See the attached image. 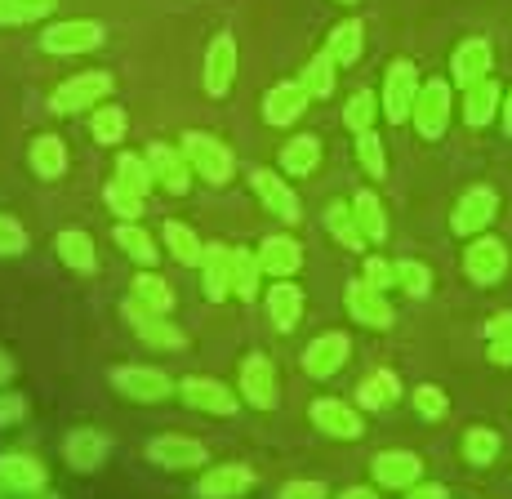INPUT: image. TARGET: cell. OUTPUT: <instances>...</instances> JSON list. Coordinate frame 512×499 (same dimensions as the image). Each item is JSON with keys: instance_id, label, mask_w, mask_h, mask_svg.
Instances as JSON below:
<instances>
[{"instance_id": "6da1fadb", "label": "cell", "mask_w": 512, "mask_h": 499, "mask_svg": "<svg viewBox=\"0 0 512 499\" xmlns=\"http://www.w3.org/2000/svg\"><path fill=\"white\" fill-rule=\"evenodd\" d=\"M183 156H187V165L196 170V179L214 183V188L232 179V152H228V143L214 139V134L187 130L183 134Z\"/></svg>"}, {"instance_id": "7a4b0ae2", "label": "cell", "mask_w": 512, "mask_h": 499, "mask_svg": "<svg viewBox=\"0 0 512 499\" xmlns=\"http://www.w3.org/2000/svg\"><path fill=\"white\" fill-rule=\"evenodd\" d=\"M415 99H419V72L410 58H397L383 76V116L392 125H406L410 112H415Z\"/></svg>"}, {"instance_id": "3957f363", "label": "cell", "mask_w": 512, "mask_h": 499, "mask_svg": "<svg viewBox=\"0 0 512 499\" xmlns=\"http://www.w3.org/2000/svg\"><path fill=\"white\" fill-rule=\"evenodd\" d=\"M107 94H112V76L107 72H81V76H72V81H63L54 90V112L76 116V112H85V107H98Z\"/></svg>"}, {"instance_id": "277c9868", "label": "cell", "mask_w": 512, "mask_h": 499, "mask_svg": "<svg viewBox=\"0 0 512 499\" xmlns=\"http://www.w3.org/2000/svg\"><path fill=\"white\" fill-rule=\"evenodd\" d=\"M410 121H415V130L423 139H441V134L450 130V85L446 81L419 85V99H415Z\"/></svg>"}, {"instance_id": "5b68a950", "label": "cell", "mask_w": 512, "mask_h": 499, "mask_svg": "<svg viewBox=\"0 0 512 499\" xmlns=\"http://www.w3.org/2000/svg\"><path fill=\"white\" fill-rule=\"evenodd\" d=\"M499 214V192L495 188H472L459 197L455 214H450V228L459 232V237H481V232L495 223Z\"/></svg>"}, {"instance_id": "8992f818", "label": "cell", "mask_w": 512, "mask_h": 499, "mask_svg": "<svg viewBox=\"0 0 512 499\" xmlns=\"http://www.w3.org/2000/svg\"><path fill=\"white\" fill-rule=\"evenodd\" d=\"M464 272H468L472 286H495V281L508 272V246L499 237H477L464 250Z\"/></svg>"}, {"instance_id": "52a82bcc", "label": "cell", "mask_w": 512, "mask_h": 499, "mask_svg": "<svg viewBox=\"0 0 512 499\" xmlns=\"http://www.w3.org/2000/svg\"><path fill=\"white\" fill-rule=\"evenodd\" d=\"M112 384L121 388L130 401H143V406L165 401L174 393L170 375H165V370H152V366H121V370H112Z\"/></svg>"}, {"instance_id": "ba28073f", "label": "cell", "mask_w": 512, "mask_h": 499, "mask_svg": "<svg viewBox=\"0 0 512 499\" xmlns=\"http://www.w3.org/2000/svg\"><path fill=\"white\" fill-rule=\"evenodd\" d=\"M45 54H90L103 45V27L90 23V18H72V23H54L41 36Z\"/></svg>"}, {"instance_id": "9c48e42d", "label": "cell", "mask_w": 512, "mask_h": 499, "mask_svg": "<svg viewBox=\"0 0 512 499\" xmlns=\"http://www.w3.org/2000/svg\"><path fill=\"white\" fill-rule=\"evenodd\" d=\"M250 188H254V197L263 201V210L277 214L281 223H299V219H303V214H299V197H294V188L281 179V174H272V170H250Z\"/></svg>"}, {"instance_id": "30bf717a", "label": "cell", "mask_w": 512, "mask_h": 499, "mask_svg": "<svg viewBox=\"0 0 512 499\" xmlns=\"http://www.w3.org/2000/svg\"><path fill=\"white\" fill-rule=\"evenodd\" d=\"M125 317H130L134 335H139L143 344H152V348H183V330H174L170 321H165V312L147 308V303H139L134 295L125 299Z\"/></svg>"}, {"instance_id": "8fae6325", "label": "cell", "mask_w": 512, "mask_h": 499, "mask_svg": "<svg viewBox=\"0 0 512 499\" xmlns=\"http://www.w3.org/2000/svg\"><path fill=\"white\" fill-rule=\"evenodd\" d=\"M348 352H352V344H348V335H339V330L317 335L308 344V352H303V370H308L312 379H330L348 366Z\"/></svg>"}, {"instance_id": "7c38bea8", "label": "cell", "mask_w": 512, "mask_h": 499, "mask_svg": "<svg viewBox=\"0 0 512 499\" xmlns=\"http://www.w3.org/2000/svg\"><path fill=\"white\" fill-rule=\"evenodd\" d=\"M348 312H352V321H361V326H370V330H392V321H397L388 295L366 286V281H352L348 286Z\"/></svg>"}, {"instance_id": "4fadbf2b", "label": "cell", "mask_w": 512, "mask_h": 499, "mask_svg": "<svg viewBox=\"0 0 512 499\" xmlns=\"http://www.w3.org/2000/svg\"><path fill=\"white\" fill-rule=\"evenodd\" d=\"M312 428H321L326 437H339V442H357V437L366 433L357 410H352L348 401H334V397L312 401Z\"/></svg>"}, {"instance_id": "5bb4252c", "label": "cell", "mask_w": 512, "mask_h": 499, "mask_svg": "<svg viewBox=\"0 0 512 499\" xmlns=\"http://www.w3.org/2000/svg\"><path fill=\"white\" fill-rule=\"evenodd\" d=\"M241 393H245L250 406H259V410H272L281 401L277 370H272L268 357H245L241 361Z\"/></svg>"}, {"instance_id": "9a60e30c", "label": "cell", "mask_w": 512, "mask_h": 499, "mask_svg": "<svg viewBox=\"0 0 512 499\" xmlns=\"http://www.w3.org/2000/svg\"><path fill=\"white\" fill-rule=\"evenodd\" d=\"M147 165H152V179L161 183L165 192H174V197H183V192L192 188V165H187V156L179 148L152 143V148H147Z\"/></svg>"}, {"instance_id": "2e32d148", "label": "cell", "mask_w": 512, "mask_h": 499, "mask_svg": "<svg viewBox=\"0 0 512 499\" xmlns=\"http://www.w3.org/2000/svg\"><path fill=\"white\" fill-rule=\"evenodd\" d=\"M232 81H236V41L223 32V36H214L210 50H205V94L223 99V94L232 90Z\"/></svg>"}, {"instance_id": "e0dca14e", "label": "cell", "mask_w": 512, "mask_h": 499, "mask_svg": "<svg viewBox=\"0 0 512 499\" xmlns=\"http://www.w3.org/2000/svg\"><path fill=\"white\" fill-rule=\"evenodd\" d=\"M250 486H254V473L245 464H214L201 473L196 495L201 499H241Z\"/></svg>"}, {"instance_id": "ac0fdd59", "label": "cell", "mask_w": 512, "mask_h": 499, "mask_svg": "<svg viewBox=\"0 0 512 499\" xmlns=\"http://www.w3.org/2000/svg\"><path fill=\"white\" fill-rule=\"evenodd\" d=\"M183 401L192 410H205V415H236V393L228 384H219V379H183L179 384Z\"/></svg>"}, {"instance_id": "d6986e66", "label": "cell", "mask_w": 512, "mask_h": 499, "mask_svg": "<svg viewBox=\"0 0 512 499\" xmlns=\"http://www.w3.org/2000/svg\"><path fill=\"white\" fill-rule=\"evenodd\" d=\"M419 477H423V464L410 450H383L374 459V482L388 486V491H410V486H419Z\"/></svg>"}, {"instance_id": "ffe728a7", "label": "cell", "mask_w": 512, "mask_h": 499, "mask_svg": "<svg viewBox=\"0 0 512 499\" xmlns=\"http://www.w3.org/2000/svg\"><path fill=\"white\" fill-rule=\"evenodd\" d=\"M303 107H308L303 81H281V85H272L268 99H263V121L268 125H294L303 116Z\"/></svg>"}, {"instance_id": "44dd1931", "label": "cell", "mask_w": 512, "mask_h": 499, "mask_svg": "<svg viewBox=\"0 0 512 499\" xmlns=\"http://www.w3.org/2000/svg\"><path fill=\"white\" fill-rule=\"evenodd\" d=\"M147 455L156 459L161 468H170V473H183V468H196L205 464V446L192 442V437H156V442H147Z\"/></svg>"}, {"instance_id": "7402d4cb", "label": "cell", "mask_w": 512, "mask_h": 499, "mask_svg": "<svg viewBox=\"0 0 512 499\" xmlns=\"http://www.w3.org/2000/svg\"><path fill=\"white\" fill-rule=\"evenodd\" d=\"M490 63H495V54H490V45L481 41V36H472V41H464L455 50V58H450V76H455L459 85H477L490 76Z\"/></svg>"}, {"instance_id": "603a6c76", "label": "cell", "mask_w": 512, "mask_h": 499, "mask_svg": "<svg viewBox=\"0 0 512 499\" xmlns=\"http://www.w3.org/2000/svg\"><path fill=\"white\" fill-rule=\"evenodd\" d=\"M0 486L18 495H36V491H45V468L32 455H14L9 450V455H0Z\"/></svg>"}, {"instance_id": "cb8c5ba5", "label": "cell", "mask_w": 512, "mask_h": 499, "mask_svg": "<svg viewBox=\"0 0 512 499\" xmlns=\"http://www.w3.org/2000/svg\"><path fill=\"white\" fill-rule=\"evenodd\" d=\"M63 455H67V464H72L76 473H94V468L107 459V437L94 433V428H76V433L67 437Z\"/></svg>"}, {"instance_id": "d4e9b609", "label": "cell", "mask_w": 512, "mask_h": 499, "mask_svg": "<svg viewBox=\"0 0 512 499\" xmlns=\"http://www.w3.org/2000/svg\"><path fill=\"white\" fill-rule=\"evenodd\" d=\"M201 272H205V299L210 303H223L232 295V250L228 246H205Z\"/></svg>"}, {"instance_id": "484cf974", "label": "cell", "mask_w": 512, "mask_h": 499, "mask_svg": "<svg viewBox=\"0 0 512 499\" xmlns=\"http://www.w3.org/2000/svg\"><path fill=\"white\" fill-rule=\"evenodd\" d=\"M299 263H303V250H299V241H290V237H268L259 246V268L268 272V277H294L299 272Z\"/></svg>"}, {"instance_id": "4316f807", "label": "cell", "mask_w": 512, "mask_h": 499, "mask_svg": "<svg viewBox=\"0 0 512 499\" xmlns=\"http://www.w3.org/2000/svg\"><path fill=\"white\" fill-rule=\"evenodd\" d=\"M268 317L277 330H294L303 317V290L290 286V281H277V286H268Z\"/></svg>"}, {"instance_id": "83f0119b", "label": "cell", "mask_w": 512, "mask_h": 499, "mask_svg": "<svg viewBox=\"0 0 512 499\" xmlns=\"http://www.w3.org/2000/svg\"><path fill=\"white\" fill-rule=\"evenodd\" d=\"M499 85L490 81H477V85H468V99H464V121L472 125V130H486L490 121H495V112H499Z\"/></svg>"}, {"instance_id": "f1b7e54d", "label": "cell", "mask_w": 512, "mask_h": 499, "mask_svg": "<svg viewBox=\"0 0 512 499\" xmlns=\"http://www.w3.org/2000/svg\"><path fill=\"white\" fill-rule=\"evenodd\" d=\"M54 250H58V259H63L67 268H76V272H94V268H98V254H94L90 232H76V228L58 232Z\"/></svg>"}, {"instance_id": "f546056e", "label": "cell", "mask_w": 512, "mask_h": 499, "mask_svg": "<svg viewBox=\"0 0 512 499\" xmlns=\"http://www.w3.org/2000/svg\"><path fill=\"white\" fill-rule=\"evenodd\" d=\"M317 165H321V139H312V134H299V139H290L281 148V170L294 174V179L312 174Z\"/></svg>"}, {"instance_id": "4dcf8cb0", "label": "cell", "mask_w": 512, "mask_h": 499, "mask_svg": "<svg viewBox=\"0 0 512 499\" xmlns=\"http://www.w3.org/2000/svg\"><path fill=\"white\" fill-rule=\"evenodd\" d=\"M326 232L334 241H343V250H366V232H361V223H357V214H352V205H339L334 201L330 210H326Z\"/></svg>"}, {"instance_id": "1f68e13d", "label": "cell", "mask_w": 512, "mask_h": 499, "mask_svg": "<svg viewBox=\"0 0 512 499\" xmlns=\"http://www.w3.org/2000/svg\"><path fill=\"white\" fill-rule=\"evenodd\" d=\"M259 277H263L259 254L232 250V295L241 303H254V299H259Z\"/></svg>"}, {"instance_id": "d6a6232c", "label": "cell", "mask_w": 512, "mask_h": 499, "mask_svg": "<svg viewBox=\"0 0 512 499\" xmlns=\"http://www.w3.org/2000/svg\"><path fill=\"white\" fill-rule=\"evenodd\" d=\"M397 397H401V379L392 375V370H379V375L361 379V388H357V401L366 410H388Z\"/></svg>"}, {"instance_id": "836d02e7", "label": "cell", "mask_w": 512, "mask_h": 499, "mask_svg": "<svg viewBox=\"0 0 512 499\" xmlns=\"http://www.w3.org/2000/svg\"><path fill=\"white\" fill-rule=\"evenodd\" d=\"M361 45H366V36H361V23H357V18H348V23H339V27L330 32L326 54H330L339 67H352V63L361 58Z\"/></svg>"}, {"instance_id": "e575fe53", "label": "cell", "mask_w": 512, "mask_h": 499, "mask_svg": "<svg viewBox=\"0 0 512 499\" xmlns=\"http://www.w3.org/2000/svg\"><path fill=\"white\" fill-rule=\"evenodd\" d=\"M161 237H165V246H170V254L183 263V268H201V259H205V246L196 241V232L192 228H183V223H165L161 228Z\"/></svg>"}, {"instance_id": "d590c367", "label": "cell", "mask_w": 512, "mask_h": 499, "mask_svg": "<svg viewBox=\"0 0 512 499\" xmlns=\"http://www.w3.org/2000/svg\"><path fill=\"white\" fill-rule=\"evenodd\" d=\"M116 246H121L125 254H130L134 263H143V268H152L156 259H161V250H156V241L147 237V232L139 228V223H116Z\"/></svg>"}, {"instance_id": "8d00e7d4", "label": "cell", "mask_w": 512, "mask_h": 499, "mask_svg": "<svg viewBox=\"0 0 512 499\" xmlns=\"http://www.w3.org/2000/svg\"><path fill=\"white\" fill-rule=\"evenodd\" d=\"M32 170L41 174V179H63V170H67V148H63V139H54V134L36 139V143H32Z\"/></svg>"}, {"instance_id": "74e56055", "label": "cell", "mask_w": 512, "mask_h": 499, "mask_svg": "<svg viewBox=\"0 0 512 499\" xmlns=\"http://www.w3.org/2000/svg\"><path fill=\"white\" fill-rule=\"evenodd\" d=\"M352 214H357V223H361V232H366V241H374L379 246L383 237H388V219H383V205L374 192H357L352 197Z\"/></svg>"}, {"instance_id": "f35d334b", "label": "cell", "mask_w": 512, "mask_h": 499, "mask_svg": "<svg viewBox=\"0 0 512 499\" xmlns=\"http://www.w3.org/2000/svg\"><path fill=\"white\" fill-rule=\"evenodd\" d=\"M334 72H339V63H334L326 50L303 67V90H308V99H330L334 94Z\"/></svg>"}, {"instance_id": "ab89813d", "label": "cell", "mask_w": 512, "mask_h": 499, "mask_svg": "<svg viewBox=\"0 0 512 499\" xmlns=\"http://www.w3.org/2000/svg\"><path fill=\"white\" fill-rule=\"evenodd\" d=\"M116 183H125L130 192H139V197H147L152 192V165H147V156H134V152H121L116 156Z\"/></svg>"}, {"instance_id": "60d3db41", "label": "cell", "mask_w": 512, "mask_h": 499, "mask_svg": "<svg viewBox=\"0 0 512 499\" xmlns=\"http://www.w3.org/2000/svg\"><path fill=\"white\" fill-rule=\"evenodd\" d=\"M134 299L147 303V308H156V312H165V317L174 312V290L165 286L161 277H152V272H139V277H134Z\"/></svg>"}, {"instance_id": "b9f144b4", "label": "cell", "mask_w": 512, "mask_h": 499, "mask_svg": "<svg viewBox=\"0 0 512 499\" xmlns=\"http://www.w3.org/2000/svg\"><path fill=\"white\" fill-rule=\"evenodd\" d=\"M58 0H0V27H18V23H36L54 9Z\"/></svg>"}, {"instance_id": "7bdbcfd3", "label": "cell", "mask_w": 512, "mask_h": 499, "mask_svg": "<svg viewBox=\"0 0 512 499\" xmlns=\"http://www.w3.org/2000/svg\"><path fill=\"white\" fill-rule=\"evenodd\" d=\"M397 268V286L406 290L410 299H428V290H432V272H428V263H419V259H401V263H392Z\"/></svg>"}, {"instance_id": "ee69618b", "label": "cell", "mask_w": 512, "mask_h": 499, "mask_svg": "<svg viewBox=\"0 0 512 499\" xmlns=\"http://www.w3.org/2000/svg\"><path fill=\"white\" fill-rule=\"evenodd\" d=\"M90 130L98 143H121L125 139V107H94Z\"/></svg>"}, {"instance_id": "f6af8a7d", "label": "cell", "mask_w": 512, "mask_h": 499, "mask_svg": "<svg viewBox=\"0 0 512 499\" xmlns=\"http://www.w3.org/2000/svg\"><path fill=\"white\" fill-rule=\"evenodd\" d=\"M499 433H490V428H472V433L464 437V455H468V464H495V455H499Z\"/></svg>"}, {"instance_id": "bcb514c9", "label": "cell", "mask_w": 512, "mask_h": 499, "mask_svg": "<svg viewBox=\"0 0 512 499\" xmlns=\"http://www.w3.org/2000/svg\"><path fill=\"white\" fill-rule=\"evenodd\" d=\"M357 156H361V170L370 174V179H383L388 174V156H383V139L374 130L357 134Z\"/></svg>"}, {"instance_id": "7dc6e473", "label": "cell", "mask_w": 512, "mask_h": 499, "mask_svg": "<svg viewBox=\"0 0 512 499\" xmlns=\"http://www.w3.org/2000/svg\"><path fill=\"white\" fill-rule=\"evenodd\" d=\"M343 121H348L352 134L374 130V94H370V90H357V94H352L348 107H343Z\"/></svg>"}, {"instance_id": "c3c4849f", "label": "cell", "mask_w": 512, "mask_h": 499, "mask_svg": "<svg viewBox=\"0 0 512 499\" xmlns=\"http://www.w3.org/2000/svg\"><path fill=\"white\" fill-rule=\"evenodd\" d=\"M107 205L121 214V223H139V214H143V197L130 192L125 183H107Z\"/></svg>"}, {"instance_id": "681fc988", "label": "cell", "mask_w": 512, "mask_h": 499, "mask_svg": "<svg viewBox=\"0 0 512 499\" xmlns=\"http://www.w3.org/2000/svg\"><path fill=\"white\" fill-rule=\"evenodd\" d=\"M410 401H415V410L423 419H446V410H450V397L441 393L437 384H419L415 393H410Z\"/></svg>"}, {"instance_id": "f907efd6", "label": "cell", "mask_w": 512, "mask_h": 499, "mask_svg": "<svg viewBox=\"0 0 512 499\" xmlns=\"http://www.w3.org/2000/svg\"><path fill=\"white\" fill-rule=\"evenodd\" d=\"M361 281L374 286V290H388V286H397V268H392L388 259H379V254H374V259H366V268H361Z\"/></svg>"}, {"instance_id": "816d5d0a", "label": "cell", "mask_w": 512, "mask_h": 499, "mask_svg": "<svg viewBox=\"0 0 512 499\" xmlns=\"http://www.w3.org/2000/svg\"><path fill=\"white\" fill-rule=\"evenodd\" d=\"M27 250V232L18 219H9V214H0V254H23Z\"/></svg>"}, {"instance_id": "f5cc1de1", "label": "cell", "mask_w": 512, "mask_h": 499, "mask_svg": "<svg viewBox=\"0 0 512 499\" xmlns=\"http://www.w3.org/2000/svg\"><path fill=\"white\" fill-rule=\"evenodd\" d=\"M281 499H330V491L326 482H285Z\"/></svg>"}, {"instance_id": "db71d44e", "label": "cell", "mask_w": 512, "mask_h": 499, "mask_svg": "<svg viewBox=\"0 0 512 499\" xmlns=\"http://www.w3.org/2000/svg\"><path fill=\"white\" fill-rule=\"evenodd\" d=\"M23 415H27V401L23 397H18V393H0V428L18 424Z\"/></svg>"}, {"instance_id": "11a10c76", "label": "cell", "mask_w": 512, "mask_h": 499, "mask_svg": "<svg viewBox=\"0 0 512 499\" xmlns=\"http://www.w3.org/2000/svg\"><path fill=\"white\" fill-rule=\"evenodd\" d=\"M486 339H512V312H499L486 321Z\"/></svg>"}, {"instance_id": "9f6ffc18", "label": "cell", "mask_w": 512, "mask_h": 499, "mask_svg": "<svg viewBox=\"0 0 512 499\" xmlns=\"http://www.w3.org/2000/svg\"><path fill=\"white\" fill-rule=\"evenodd\" d=\"M410 499H450V491L441 482H419V486H410Z\"/></svg>"}, {"instance_id": "6f0895ef", "label": "cell", "mask_w": 512, "mask_h": 499, "mask_svg": "<svg viewBox=\"0 0 512 499\" xmlns=\"http://www.w3.org/2000/svg\"><path fill=\"white\" fill-rule=\"evenodd\" d=\"M490 361L495 366H512V339H490Z\"/></svg>"}, {"instance_id": "680465c9", "label": "cell", "mask_w": 512, "mask_h": 499, "mask_svg": "<svg viewBox=\"0 0 512 499\" xmlns=\"http://www.w3.org/2000/svg\"><path fill=\"white\" fill-rule=\"evenodd\" d=\"M9 379H14V357L0 348V384H9Z\"/></svg>"}, {"instance_id": "91938a15", "label": "cell", "mask_w": 512, "mask_h": 499, "mask_svg": "<svg viewBox=\"0 0 512 499\" xmlns=\"http://www.w3.org/2000/svg\"><path fill=\"white\" fill-rule=\"evenodd\" d=\"M339 499H379V495H374L370 486H352V491H343Z\"/></svg>"}, {"instance_id": "94428289", "label": "cell", "mask_w": 512, "mask_h": 499, "mask_svg": "<svg viewBox=\"0 0 512 499\" xmlns=\"http://www.w3.org/2000/svg\"><path fill=\"white\" fill-rule=\"evenodd\" d=\"M499 112H504V130L512 134V90H508V99H504V103H499Z\"/></svg>"}, {"instance_id": "6125c7cd", "label": "cell", "mask_w": 512, "mask_h": 499, "mask_svg": "<svg viewBox=\"0 0 512 499\" xmlns=\"http://www.w3.org/2000/svg\"><path fill=\"white\" fill-rule=\"evenodd\" d=\"M27 499H58V495H49V491H36V495H27Z\"/></svg>"}, {"instance_id": "be15d7a7", "label": "cell", "mask_w": 512, "mask_h": 499, "mask_svg": "<svg viewBox=\"0 0 512 499\" xmlns=\"http://www.w3.org/2000/svg\"><path fill=\"white\" fill-rule=\"evenodd\" d=\"M343 5H357V0H343Z\"/></svg>"}, {"instance_id": "e7e4bbea", "label": "cell", "mask_w": 512, "mask_h": 499, "mask_svg": "<svg viewBox=\"0 0 512 499\" xmlns=\"http://www.w3.org/2000/svg\"><path fill=\"white\" fill-rule=\"evenodd\" d=\"M0 495H5V486H0Z\"/></svg>"}]
</instances>
